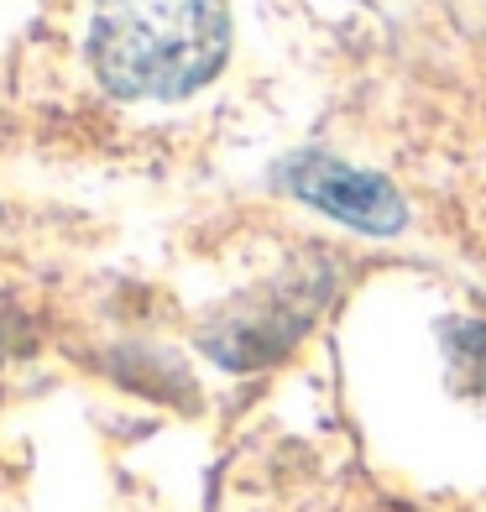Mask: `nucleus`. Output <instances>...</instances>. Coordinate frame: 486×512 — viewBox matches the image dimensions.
I'll list each match as a JSON object with an SVG mask.
<instances>
[{
    "instance_id": "nucleus-2",
    "label": "nucleus",
    "mask_w": 486,
    "mask_h": 512,
    "mask_svg": "<svg viewBox=\"0 0 486 512\" xmlns=\"http://www.w3.org/2000/svg\"><path fill=\"white\" fill-rule=\"evenodd\" d=\"M283 183L293 194H304L309 204L330 209L335 220L356 225V230H398L403 225V204L382 178L356 173L335 157H293L283 168Z\"/></svg>"
},
{
    "instance_id": "nucleus-1",
    "label": "nucleus",
    "mask_w": 486,
    "mask_h": 512,
    "mask_svg": "<svg viewBox=\"0 0 486 512\" xmlns=\"http://www.w3.org/2000/svg\"><path fill=\"white\" fill-rule=\"evenodd\" d=\"M230 48L225 0H110L89 32V58L110 95L178 100L215 79Z\"/></svg>"
}]
</instances>
